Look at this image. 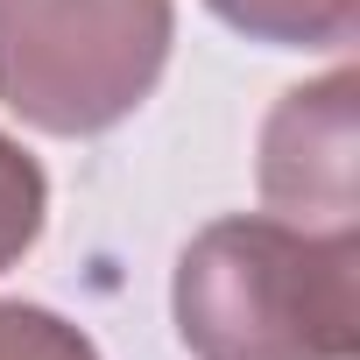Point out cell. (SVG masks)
Listing matches in <instances>:
<instances>
[{
    "label": "cell",
    "mask_w": 360,
    "mask_h": 360,
    "mask_svg": "<svg viewBox=\"0 0 360 360\" xmlns=\"http://www.w3.org/2000/svg\"><path fill=\"white\" fill-rule=\"evenodd\" d=\"M191 360H353L360 353V240L269 212L212 219L169 276Z\"/></svg>",
    "instance_id": "6da1fadb"
},
{
    "label": "cell",
    "mask_w": 360,
    "mask_h": 360,
    "mask_svg": "<svg viewBox=\"0 0 360 360\" xmlns=\"http://www.w3.org/2000/svg\"><path fill=\"white\" fill-rule=\"evenodd\" d=\"M169 0H0V106L43 134L120 127L162 78Z\"/></svg>",
    "instance_id": "7a4b0ae2"
},
{
    "label": "cell",
    "mask_w": 360,
    "mask_h": 360,
    "mask_svg": "<svg viewBox=\"0 0 360 360\" xmlns=\"http://www.w3.org/2000/svg\"><path fill=\"white\" fill-rule=\"evenodd\" d=\"M360 85L353 71H332L318 85L283 92V106L262 127V205L269 219L311 226V233H353L360 191H353V148H360Z\"/></svg>",
    "instance_id": "3957f363"
},
{
    "label": "cell",
    "mask_w": 360,
    "mask_h": 360,
    "mask_svg": "<svg viewBox=\"0 0 360 360\" xmlns=\"http://www.w3.org/2000/svg\"><path fill=\"white\" fill-rule=\"evenodd\" d=\"M205 8L276 50H346L360 29V0H205Z\"/></svg>",
    "instance_id": "277c9868"
},
{
    "label": "cell",
    "mask_w": 360,
    "mask_h": 360,
    "mask_svg": "<svg viewBox=\"0 0 360 360\" xmlns=\"http://www.w3.org/2000/svg\"><path fill=\"white\" fill-rule=\"evenodd\" d=\"M43 212H50V176H43V162H36L15 134H0V269H15V262L36 248Z\"/></svg>",
    "instance_id": "5b68a950"
},
{
    "label": "cell",
    "mask_w": 360,
    "mask_h": 360,
    "mask_svg": "<svg viewBox=\"0 0 360 360\" xmlns=\"http://www.w3.org/2000/svg\"><path fill=\"white\" fill-rule=\"evenodd\" d=\"M0 360H99V346L43 304L0 297Z\"/></svg>",
    "instance_id": "8992f818"
}]
</instances>
